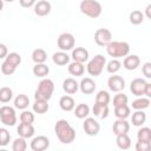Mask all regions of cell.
Listing matches in <instances>:
<instances>
[{
    "label": "cell",
    "instance_id": "d4e9b609",
    "mask_svg": "<svg viewBox=\"0 0 151 151\" xmlns=\"http://www.w3.org/2000/svg\"><path fill=\"white\" fill-rule=\"evenodd\" d=\"M117 146L122 150H127L131 146V138L127 136V133H123V134H118L117 139H116Z\"/></svg>",
    "mask_w": 151,
    "mask_h": 151
},
{
    "label": "cell",
    "instance_id": "ac0fdd59",
    "mask_svg": "<svg viewBox=\"0 0 151 151\" xmlns=\"http://www.w3.org/2000/svg\"><path fill=\"white\" fill-rule=\"evenodd\" d=\"M130 130V124L126 122V119H118L113 123L112 126V131L116 136L118 134H123V133H127Z\"/></svg>",
    "mask_w": 151,
    "mask_h": 151
},
{
    "label": "cell",
    "instance_id": "7c38bea8",
    "mask_svg": "<svg viewBox=\"0 0 151 151\" xmlns=\"http://www.w3.org/2000/svg\"><path fill=\"white\" fill-rule=\"evenodd\" d=\"M50 146V139L46 136L34 137L31 142V149L33 151H44Z\"/></svg>",
    "mask_w": 151,
    "mask_h": 151
},
{
    "label": "cell",
    "instance_id": "60d3db41",
    "mask_svg": "<svg viewBox=\"0 0 151 151\" xmlns=\"http://www.w3.org/2000/svg\"><path fill=\"white\" fill-rule=\"evenodd\" d=\"M129 101V98L126 94L124 93H120L118 92V94H116L113 97V106H119V105H124V104H127Z\"/></svg>",
    "mask_w": 151,
    "mask_h": 151
},
{
    "label": "cell",
    "instance_id": "74e56055",
    "mask_svg": "<svg viewBox=\"0 0 151 151\" xmlns=\"http://www.w3.org/2000/svg\"><path fill=\"white\" fill-rule=\"evenodd\" d=\"M105 66H106V71H107L109 73L114 74V73H117V72L120 70V67H122V63H120L118 59H112V60L109 61Z\"/></svg>",
    "mask_w": 151,
    "mask_h": 151
},
{
    "label": "cell",
    "instance_id": "cb8c5ba5",
    "mask_svg": "<svg viewBox=\"0 0 151 151\" xmlns=\"http://www.w3.org/2000/svg\"><path fill=\"white\" fill-rule=\"evenodd\" d=\"M68 72L72 76H76V77H80L84 74L85 72V66L83 63H79V61H73L68 65Z\"/></svg>",
    "mask_w": 151,
    "mask_h": 151
},
{
    "label": "cell",
    "instance_id": "836d02e7",
    "mask_svg": "<svg viewBox=\"0 0 151 151\" xmlns=\"http://www.w3.org/2000/svg\"><path fill=\"white\" fill-rule=\"evenodd\" d=\"M137 139L142 142H151V129L150 127H142L137 132Z\"/></svg>",
    "mask_w": 151,
    "mask_h": 151
},
{
    "label": "cell",
    "instance_id": "4dcf8cb0",
    "mask_svg": "<svg viewBox=\"0 0 151 151\" xmlns=\"http://www.w3.org/2000/svg\"><path fill=\"white\" fill-rule=\"evenodd\" d=\"M146 120V113L143 112V110H136V112L132 114V125L134 126H142Z\"/></svg>",
    "mask_w": 151,
    "mask_h": 151
},
{
    "label": "cell",
    "instance_id": "277c9868",
    "mask_svg": "<svg viewBox=\"0 0 151 151\" xmlns=\"http://www.w3.org/2000/svg\"><path fill=\"white\" fill-rule=\"evenodd\" d=\"M79 8L83 14H85L88 18H93V19L98 18L103 12L101 5L96 0H83L79 5Z\"/></svg>",
    "mask_w": 151,
    "mask_h": 151
},
{
    "label": "cell",
    "instance_id": "83f0119b",
    "mask_svg": "<svg viewBox=\"0 0 151 151\" xmlns=\"http://www.w3.org/2000/svg\"><path fill=\"white\" fill-rule=\"evenodd\" d=\"M29 98L26 94H18L14 99V106L19 110H25L28 107Z\"/></svg>",
    "mask_w": 151,
    "mask_h": 151
},
{
    "label": "cell",
    "instance_id": "681fc988",
    "mask_svg": "<svg viewBox=\"0 0 151 151\" xmlns=\"http://www.w3.org/2000/svg\"><path fill=\"white\" fill-rule=\"evenodd\" d=\"M2 8H4V0H0V12L2 11Z\"/></svg>",
    "mask_w": 151,
    "mask_h": 151
},
{
    "label": "cell",
    "instance_id": "9a60e30c",
    "mask_svg": "<svg viewBox=\"0 0 151 151\" xmlns=\"http://www.w3.org/2000/svg\"><path fill=\"white\" fill-rule=\"evenodd\" d=\"M139 65H140V59H139V57L136 55V54H131V55L127 54V55L125 57L124 61H123V66H124V68L127 70V71H133V70H136Z\"/></svg>",
    "mask_w": 151,
    "mask_h": 151
},
{
    "label": "cell",
    "instance_id": "6da1fadb",
    "mask_svg": "<svg viewBox=\"0 0 151 151\" xmlns=\"http://www.w3.org/2000/svg\"><path fill=\"white\" fill-rule=\"evenodd\" d=\"M54 132L63 144H71L76 139V130L66 119H59L55 123Z\"/></svg>",
    "mask_w": 151,
    "mask_h": 151
},
{
    "label": "cell",
    "instance_id": "c3c4849f",
    "mask_svg": "<svg viewBox=\"0 0 151 151\" xmlns=\"http://www.w3.org/2000/svg\"><path fill=\"white\" fill-rule=\"evenodd\" d=\"M150 8H151V5H147L146 8H145V11H146V17H147V18H150Z\"/></svg>",
    "mask_w": 151,
    "mask_h": 151
},
{
    "label": "cell",
    "instance_id": "f546056e",
    "mask_svg": "<svg viewBox=\"0 0 151 151\" xmlns=\"http://www.w3.org/2000/svg\"><path fill=\"white\" fill-rule=\"evenodd\" d=\"M46 59H47V53L45 52V50H42V48H35L32 52V60L35 64L45 63Z\"/></svg>",
    "mask_w": 151,
    "mask_h": 151
},
{
    "label": "cell",
    "instance_id": "8d00e7d4",
    "mask_svg": "<svg viewBox=\"0 0 151 151\" xmlns=\"http://www.w3.org/2000/svg\"><path fill=\"white\" fill-rule=\"evenodd\" d=\"M26 149H27L26 138H22V137L19 136V137L13 142L12 150H13V151H25Z\"/></svg>",
    "mask_w": 151,
    "mask_h": 151
},
{
    "label": "cell",
    "instance_id": "44dd1931",
    "mask_svg": "<svg viewBox=\"0 0 151 151\" xmlns=\"http://www.w3.org/2000/svg\"><path fill=\"white\" fill-rule=\"evenodd\" d=\"M59 106H60V109L63 111L70 112V111H72L74 109L76 103H74V99L71 96H63L59 99Z\"/></svg>",
    "mask_w": 151,
    "mask_h": 151
},
{
    "label": "cell",
    "instance_id": "ab89813d",
    "mask_svg": "<svg viewBox=\"0 0 151 151\" xmlns=\"http://www.w3.org/2000/svg\"><path fill=\"white\" fill-rule=\"evenodd\" d=\"M9 140H11V133L8 132V130L5 127H0V146L8 145Z\"/></svg>",
    "mask_w": 151,
    "mask_h": 151
},
{
    "label": "cell",
    "instance_id": "603a6c76",
    "mask_svg": "<svg viewBox=\"0 0 151 151\" xmlns=\"http://www.w3.org/2000/svg\"><path fill=\"white\" fill-rule=\"evenodd\" d=\"M92 111H93V114L96 117L101 118V119H104V118H106L109 116V106L106 104H98V103H96L93 105Z\"/></svg>",
    "mask_w": 151,
    "mask_h": 151
},
{
    "label": "cell",
    "instance_id": "7dc6e473",
    "mask_svg": "<svg viewBox=\"0 0 151 151\" xmlns=\"http://www.w3.org/2000/svg\"><path fill=\"white\" fill-rule=\"evenodd\" d=\"M144 94H145L147 98H151V84H150V83H146L145 88H144Z\"/></svg>",
    "mask_w": 151,
    "mask_h": 151
},
{
    "label": "cell",
    "instance_id": "8992f818",
    "mask_svg": "<svg viewBox=\"0 0 151 151\" xmlns=\"http://www.w3.org/2000/svg\"><path fill=\"white\" fill-rule=\"evenodd\" d=\"M105 65H106V58L101 54H97L88 61V64L86 66V70H87L90 76L98 77V76L101 74Z\"/></svg>",
    "mask_w": 151,
    "mask_h": 151
},
{
    "label": "cell",
    "instance_id": "5b68a950",
    "mask_svg": "<svg viewBox=\"0 0 151 151\" xmlns=\"http://www.w3.org/2000/svg\"><path fill=\"white\" fill-rule=\"evenodd\" d=\"M20 63H21L20 54L17 53V52H12V53L6 55L5 61L1 65V72L5 76H11V74H13L15 72V70L20 65Z\"/></svg>",
    "mask_w": 151,
    "mask_h": 151
},
{
    "label": "cell",
    "instance_id": "f6af8a7d",
    "mask_svg": "<svg viewBox=\"0 0 151 151\" xmlns=\"http://www.w3.org/2000/svg\"><path fill=\"white\" fill-rule=\"evenodd\" d=\"M19 4H20V6H21V7L29 8V7L34 6L35 0H19Z\"/></svg>",
    "mask_w": 151,
    "mask_h": 151
},
{
    "label": "cell",
    "instance_id": "9c48e42d",
    "mask_svg": "<svg viewBox=\"0 0 151 151\" xmlns=\"http://www.w3.org/2000/svg\"><path fill=\"white\" fill-rule=\"evenodd\" d=\"M83 129L87 136H97L100 131V124L92 117H86L83 124Z\"/></svg>",
    "mask_w": 151,
    "mask_h": 151
},
{
    "label": "cell",
    "instance_id": "f1b7e54d",
    "mask_svg": "<svg viewBox=\"0 0 151 151\" xmlns=\"http://www.w3.org/2000/svg\"><path fill=\"white\" fill-rule=\"evenodd\" d=\"M32 109H33V111H34L35 113L42 114V113H45V112H47V111H48L50 106H48V104H47V100L35 99V101H34V104H33Z\"/></svg>",
    "mask_w": 151,
    "mask_h": 151
},
{
    "label": "cell",
    "instance_id": "30bf717a",
    "mask_svg": "<svg viewBox=\"0 0 151 151\" xmlns=\"http://www.w3.org/2000/svg\"><path fill=\"white\" fill-rule=\"evenodd\" d=\"M112 40V33L107 28H99L94 32V41L99 46H106Z\"/></svg>",
    "mask_w": 151,
    "mask_h": 151
},
{
    "label": "cell",
    "instance_id": "7a4b0ae2",
    "mask_svg": "<svg viewBox=\"0 0 151 151\" xmlns=\"http://www.w3.org/2000/svg\"><path fill=\"white\" fill-rule=\"evenodd\" d=\"M106 52L113 59L126 57L130 52V45L126 41H110L106 45Z\"/></svg>",
    "mask_w": 151,
    "mask_h": 151
},
{
    "label": "cell",
    "instance_id": "e0dca14e",
    "mask_svg": "<svg viewBox=\"0 0 151 151\" xmlns=\"http://www.w3.org/2000/svg\"><path fill=\"white\" fill-rule=\"evenodd\" d=\"M17 132L20 137L22 138H31L33 137L35 130L33 127L32 124H27V123H20L19 126L17 127Z\"/></svg>",
    "mask_w": 151,
    "mask_h": 151
},
{
    "label": "cell",
    "instance_id": "52a82bcc",
    "mask_svg": "<svg viewBox=\"0 0 151 151\" xmlns=\"http://www.w3.org/2000/svg\"><path fill=\"white\" fill-rule=\"evenodd\" d=\"M0 120L6 126H14L17 123L15 110L7 105L1 106L0 107Z\"/></svg>",
    "mask_w": 151,
    "mask_h": 151
},
{
    "label": "cell",
    "instance_id": "d590c367",
    "mask_svg": "<svg viewBox=\"0 0 151 151\" xmlns=\"http://www.w3.org/2000/svg\"><path fill=\"white\" fill-rule=\"evenodd\" d=\"M129 19H130V22L132 25H140L143 22V20H144V14L140 11L136 9V11H132L130 13Z\"/></svg>",
    "mask_w": 151,
    "mask_h": 151
},
{
    "label": "cell",
    "instance_id": "4316f807",
    "mask_svg": "<svg viewBox=\"0 0 151 151\" xmlns=\"http://www.w3.org/2000/svg\"><path fill=\"white\" fill-rule=\"evenodd\" d=\"M33 74L35 77H39V78H45L48 72H50V68L47 65H45V63H41V64H35L33 66Z\"/></svg>",
    "mask_w": 151,
    "mask_h": 151
},
{
    "label": "cell",
    "instance_id": "7bdbcfd3",
    "mask_svg": "<svg viewBox=\"0 0 151 151\" xmlns=\"http://www.w3.org/2000/svg\"><path fill=\"white\" fill-rule=\"evenodd\" d=\"M151 149V142H142L138 140L136 143V150L137 151H149Z\"/></svg>",
    "mask_w": 151,
    "mask_h": 151
},
{
    "label": "cell",
    "instance_id": "3957f363",
    "mask_svg": "<svg viewBox=\"0 0 151 151\" xmlns=\"http://www.w3.org/2000/svg\"><path fill=\"white\" fill-rule=\"evenodd\" d=\"M53 91H54V83L51 79L45 78L39 83L38 88L35 90V93H34V99L48 101L52 98Z\"/></svg>",
    "mask_w": 151,
    "mask_h": 151
},
{
    "label": "cell",
    "instance_id": "7402d4cb",
    "mask_svg": "<svg viewBox=\"0 0 151 151\" xmlns=\"http://www.w3.org/2000/svg\"><path fill=\"white\" fill-rule=\"evenodd\" d=\"M52 60H53V63H54L55 65L64 66V65H66V64L70 63V55H68L65 51H59V52L53 53Z\"/></svg>",
    "mask_w": 151,
    "mask_h": 151
},
{
    "label": "cell",
    "instance_id": "bcb514c9",
    "mask_svg": "<svg viewBox=\"0 0 151 151\" xmlns=\"http://www.w3.org/2000/svg\"><path fill=\"white\" fill-rule=\"evenodd\" d=\"M7 54H8V50H7V46L0 42V59H2V58H6V55H7Z\"/></svg>",
    "mask_w": 151,
    "mask_h": 151
},
{
    "label": "cell",
    "instance_id": "ba28073f",
    "mask_svg": "<svg viewBox=\"0 0 151 151\" xmlns=\"http://www.w3.org/2000/svg\"><path fill=\"white\" fill-rule=\"evenodd\" d=\"M76 39L71 33H61L57 40V45L61 51H70L74 47Z\"/></svg>",
    "mask_w": 151,
    "mask_h": 151
},
{
    "label": "cell",
    "instance_id": "e575fe53",
    "mask_svg": "<svg viewBox=\"0 0 151 151\" xmlns=\"http://www.w3.org/2000/svg\"><path fill=\"white\" fill-rule=\"evenodd\" d=\"M12 98H13V91H12V88H9L7 86H4V87L0 88V101L1 103L6 104Z\"/></svg>",
    "mask_w": 151,
    "mask_h": 151
},
{
    "label": "cell",
    "instance_id": "d6a6232c",
    "mask_svg": "<svg viewBox=\"0 0 151 151\" xmlns=\"http://www.w3.org/2000/svg\"><path fill=\"white\" fill-rule=\"evenodd\" d=\"M149 106H150V98H147V97L146 98L142 97V98H138L132 101V109H134V110H145Z\"/></svg>",
    "mask_w": 151,
    "mask_h": 151
},
{
    "label": "cell",
    "instance_id": "ffe728a7",
    "mask_svg": "<svg viewBox=\"0 0 151 151\" xmlns=\"http://www.w3.org/2000/svg\"><path fill=\"white\" fill-rule=\"evenodd\" d=\"M63 90L68 94H73L79 90V84L73 78H66L63 81Z\"/></svg>",
    "mask_w": 151,
    "mask_h": 151
},
{
    "label": "cell",
    "instance_id": "4fadbf2b",
    "mask_svg": "<svg viewBox=\"0 0 151 151\" xmlns=\"http://www.w3.org/2000/svg\"><path fill=\"white\" fill-rule=\"evenodd\" d=\"M145 85H146V81L142 78H136L131 81L130 84V91L132 92V94L137 96V97H140L144 94V88H145Z\"/></svg>",
    "mask_w": 151,
    "mask_h": 151
},
{
    "label": "cell",
    "instance_id": "1f68e13d",
    "mask_svg": "<svg viewBox=\"0 0 151 151\" xmlns=\"http://www.w3.org/2000/svg\"><path fill=\"white\" fill-rule=\"evenodd\" d=\"M90 113V107L87 104H79L76 106V110H74V116L79 119H84L88 116Z\"/></svg>",
    "mask_w": 151,
    "mask_h": 151
},
{
    "label": "cell",
    "instance_id": "f35d334b",
    "mask_svg": "<svg viewBox=\"0 0 151 151\" xmlns=\"http://www.w3.org/2000/svg\"><path fill=\"white\" fill-rule=\"evenodd\" d=\"M110 100H111V97H110V93L107 91L101 90L96 96V103H98V104H106V105H109Z\"/></svg>",
    "mask_w": 151,
    "mask_h": 151
},
{
    "label": "cell",
    "instance_id": "ee69618b",
    "mask_svg": "<svg viewBox=\"0 0 151 151\" xmlns=\"http://www.w3.org/2000/svg\"><path fill=\"white\" fill-rule=\"evenodd\" d=\"M142 72L146 78H151V63H145L142 67Z\"/></svg>",
    "mask_w": 151,
    "mask_h": 151
},
{
    "label": "cell",
    "instance_id": "5bb4252c",
    "mask_svg": "<svg viewBox=\"0 0 151 151\" xmlns=\"http://www.w3.org/2000/svg\"><path fill=\"white\" fill-rule=\"evenodd\" d=\"M51 8H52V6L47 0H40L34 4V13L38 17H45V15L50 14Z\"/></svg>",
    "mask_w": 151,
    "mask_h": 151
},
{
    "label": "cell",
    "instance_id": "d6986e66",
    "mask_svg": "<svg viewBox=\"0 0 151 151\" xmlns=\"http://www.w3.org/2000/svg\"><path fill=\"white\" fill-rule=\"evenodd\" d=\"M72 59L73 61H79L84 64L88 60V51L84 47H76L72 51Z\"/></svg>",
    "mask_w": 151,
    "mask_h": 151
},
{
    "label": "cell",
    "instance_id": "2e32d148",
    "mask_svg": "<svg viewBox=\"0 0 151 151\" xmlns=\"http://www.w3.org/2000/svg\"><path fill=\"white\" fill-rule=\"evenodd\" d=\"M79 88L84 94H91L96 91V83L91 78H83L79 83Z\"/></svg>",
    "mask_w": 151,
    "mask_h": 151
},
{
    "label": "cell",
    "instance_id": "b9f144b4",
    "mask_svg": "<svg viewBox=\"0 0 151 151\" xmlns=\"http://www.w3.org/2000/svg\"><path fill=\"white\" fill-rule=\"evenodd\" d=\"M20 122L21 123H27V124H33L34 122V113L31 111H22L20 114Z\"/></svg>",
    "mask_w": 151,
    "mask_h": 151
},
{
    "label": "cell",
    "instance_id": "f907efd6",
    "mask_svg": "<svg viewBox=\"0 0 151 151\" xmlns=\"http://www.w3.org/2000/svg\"><path fill=\"white\" fill-rule=\"evenodd\" d=\"M4 1H7V2H13L14 0H4Z\"/></svg>",
    "mask_w": 151,
    "mask_h": 151
},
{
    "label": "cell",
    "instance_id": "8fae6325",
    "mask_svg": "<svg viewBox=\"0 0 151 151\" xmlns=\"http://www.w3.org/2000/svg\"><path fill=\"white\" fill-rule=\"evenodd\" d=\"M107 86H109L110 91L118 93L125 88V80L123 79V77L113 74L107 79Z\"/></svg>",
    "mask_w": 151,
    "mask_h": 151
},
{
    "label": "cell",
    "instance_id": "484cf974",
    "mask_svg": "<svg viewBox=\"0 0 151 151\" xmlns=\"http://www.w3.org/2000/svg\"><path fill=\"white\" fill-rule=\"evenodd\" d=\"M130 112H131V110H130V107H129L127 104L114 106V116L118 119H126L130 116Z\"/></svg>",
    "mask_w": 151,
    "mask_h": 151
}]
</instances>
